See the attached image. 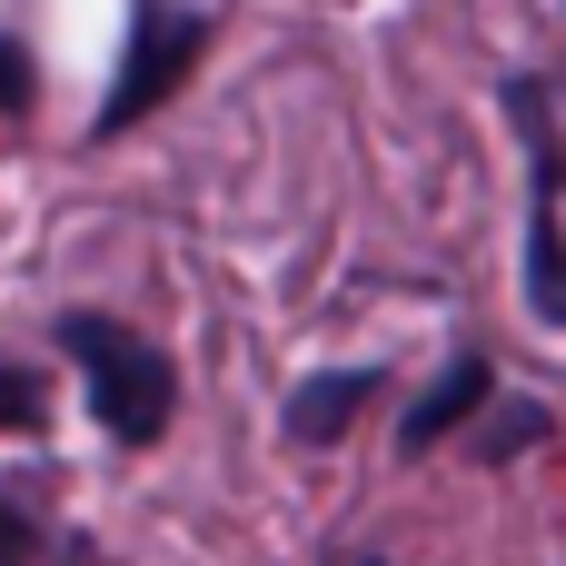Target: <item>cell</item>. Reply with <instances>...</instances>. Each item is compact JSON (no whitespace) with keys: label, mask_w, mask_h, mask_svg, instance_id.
I'll list each match as a JSON object with an SVG mask.
<instances>
[{"label":"cell","mask_w":566,"mask_h":566,"mask_svg":"<svg viewBox=\"0 0 566 566\" xmlns=\"http://www.w3.org/2000/svg\"><path fill=\"white\" fill-rule=\"evenodd\" d=\"M60 348H70V368H80V388H90V418L119 438V448H159L169 438V418H179V368H169V348H149L129 318H109V308H70L60 318Z\"/></svg>","instance_id":"cell-1"},{"label":"cell","mask_w":566,"mask_h":566,"mask_svg":"<svg viewBox=\"0 0 566 566\" xmlns=\"http://www.w3.org/2000/svg\"><path fill=\"white\" fill-rule=\"evenodd\" d=\"M40 418H50V388L0 358V438H40Z\"/></svg>","instance_id":"cell-7"},{"label":"cell","mask_w":566,"mask_h":566,"mask_svg":"<svg viewBox=\"0 0 566 566\" xmlns=\"http://www.w3.org/2000/svg\"><path fill=\"white\" fill-rule=\"evenodd\" d=\"M358 566H388V557H358Z\"/></svg>","instance_id":"cell-10"},{"label":"cell","mask_w":566,"mask_h":566,"mask_svg":"<svg viewBox=\"0 0 566 566\" xmlns=\"http://www.w3.org/2000/svg\"><path fill=\"white\" fill-rule=\"evenodd\" d=\"M30 99H40V70L20 40H0V119H30Z\"/></svg>","instance_id":"cell-8"},{"label":"cell","mask_w":566,"mask_h":566,"mask_svg":"<svg viewBox=\"0 0 566 566\" xmlns=\"http://www.w3.org/2000/svg\"><path fill=\"white\" fill-rule=\"evenodd\" d=\"M199 50H209V20H199V10H179V0H129V50H119L109 99L90 109V149H99V139H129L149 109H169L179 80L199 70Z\"/></svg>","instance_id":"cell-2"},{"label":"cell","mask_w":566,"mask_h":566,"mask_svg":"<svg viewBox=\"0 0 566 566\" xmlns=\"http://www.w3.org/2000/svg\"><path fill=\"white\" fill-rule=\"evenodd\" d=\"M0 566H40V527L20 497H0Z\"/></svg>","instance_id":"cell-9"},{"label":"cell","mask_w":566,"mask_h":566,"mask_svg":"<svg viewBox=\"0 0 566 566\" xmlns=\"http://www.w3.org/2000/svg\"><path fill=\"white\" fill-rule=\"evenodd\" d=\"M488 398H497V368H488V358H448V368H438V388H428V398L408 408V428H398V448H408V458H428V448H448V438H458L468 418H488Z\"/></svg>","instance_id":"cell-4"},{"label":"cell","mask_w":566,"mask_h":566,"mask_svg":"<svg viewBox=\"0 0 566 566\" xmlns=\"http://www.w3.org/2000/svg\"><path fill=\"white\" fill-rule=\"evenodd\" d=\"M378 398V368H338V378H308L298 398H289V438L298 448H328V438H348L358 428V408Z\"/></svg>","instance_id":"cell-5"},{"label":"cell","mask_w":566,"mask_h":566,"mask_svg":"<svg viewBox=\"0 0 566 566\" xmlns=\"http://www.w3.org/2000/svg\"><path fill=\"white\" fill-rule=\"evenodd\" d=\"M507 119L527 139V308L566 328V139H557V109H547V80H507Z\"/></svg>","instance_id":"cell-3"},{"label":"cell","mask_w":566,"mask_h":566,"mask_svg":"<svg viewBox=\"0 0 566 566\" xmlns=\"http://www.w3.org/2000/svg\"><path fill=\"white\" fill-rule=\"evenodd\" d=\"M537 438H547V418H537V408H497V398H488V428H478V458H488V468L527 458Z\"/></svg>","instance_id":"cell-6"}]
</instances>
